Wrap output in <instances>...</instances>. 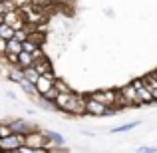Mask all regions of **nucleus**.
Instances as JSON below:
<instances>
[{
    "label": "nucleus",
    "mask_w": 157,
    "mask_h": 153,
    "mask_svg": "<svg viewBox=\"0 0 157 153\" xmlns=\"http://www.w3.org/2000/svg\"><path fill=\"white\" fill-rule=\"evenodd\" d=\"M0 2H2V0H0Z\"/></svg>",
    "instance_id": "7c9ffc66"
},
{
    "label": "nucleus",
    "mask_w": 157,
    "mask_h": 153,
    "mask_svg": "<svg viewBox=\"0 0 157 153\" xmlns=\"http://www.w3.org/2000/svg\"><path fill=\"white\" fill-rule=\"evenodd\" d=\"M24 143L30 145V147H46L48 145V137H46L44 131L34 129V131H30V133L24 135Z\"/></svg>",
    "instance_id": "0eeeda50"
},
{
    "label": "nucleus",
    "mask_w": 157,
    "mask_h": 153,
    "mask_svg": "<svg viewBox=\"0 0 157 153\" xmlns=\"http://www.w3.org/2000/svg\"><path fill=\"white\" fill-rule=\"evenodd\" d=\"M24 78H26L28 82H32V84H36V80L40 78V74L34 70V66H30V68H24Z\"/></svg>",
    "instance_id": "f3484780"
},
{
    "label": "nucleus",
    "mask_w": 157,
    "mask_h": 153,
    "mask_svg": "<svg viewBox=\"0 0 157 153\" xmlns=\"http://www.w3.org/2000/svg\"><path fill=\"white\" fill-rule=\"evenodd\" d=\"M54 88H56V90H58V92H60V94H66V92H72V88H70V86L66 84V82L58 80V78H56V82H54Z\"/></svg>",
    "instance_id": "a211bd4d"
},
{
    "label": "nucleus",
    "mask_w": 157,
    "mask_h": 153,
    "mask_svg": "<svg viewBox=\"0 0 157 153\" xmlns=\"http://www.w3.org/2000/svg\"><path fill=\"white\" fill-rule=\"evenodd\" d=\"M92 100L104 103V105L111 107V109L117 111V90H96V92L88 94Z\"/></svg>",
    "instance_id": "f03ea898"
},
{
    "label": "nucleus",
    "mask_w": 157,
    "mask_h": 153,
    "mask_svg": "<svg viewBox=\"0 0 157 153\" xmlns=\"http://www.w3.org/2000/svg\"><path fill=\"white\" fill-rule=\"evenodd\" d=\"M115 113V109L104 105V103L92 100L90 96H86V115H94V117H105V115Z\"/></svg>",
    "instance_id": "7ed1b4c3"
},
{
    "label": "nucleus",
    "mask_w": 157,
    "mask_h": 153,
    "mask_svg": "<svg viewBox=\"0 0 157 153\" xmlns=\"http://www.w3.org/2000/svg\"><path fill=\"white\" fill-rule=\"evenodd\" d=\"M22 52V42H18L16 38L6 42V54H20Z\"/></svg>",
    "instance_id": "4468645a"
},
{
    "label": "nucleus",
    "mask_w": 157,
    "mask_h": 153,
    "mask_svg": "<svg viewBox=\"0 0 157 153\" xmlns=\"http://www.w3.org/2000/svg\"><path fill=\"white\" fill-rule=\"evenodd\" d=\"M34 70L42 76V74H48L52 70V66H50V62H48V58L46 56H42V58H38V60H34Z\"/></svg>",
    "instance_id": "f8f14e48"
},
{
    "label": "nucleus",
    "mask_w": 157,
    "mask_h": 153,
    "mask_svg": "<svg viewBox=\"0 0 157 153\" xmlns=\"http://www.w3.org/2000/svg\"><path fill=\"white\" fill-rule=\"evenodd\" d=\"M0 24H4V14H0Z\"/></svg>",
    "instance_id": "cd10ccee"
},
{
    "label": "nucleus",
    "mask_w": 157,
    "mask_h": 153,
    "mask_svg": "<svg viewBox=\"0 0 157 153\" xmlns=\"http://www.w3.org/2000/svg\"><path fill=\"white\" fill-rule=\"evenodd\" d=\"M54 107L62 113L82 117V115H86V96L74 92V90L66 94H58V98L54 100Z\"/></svg>",
    "instance_id": "f257e3e1"
},
{
    "label": "nucleus",
    "mask_w": 157,
    "mask_h": 153,
    "mask_svg": "<svg viewBox=\"0 0 157 153\" xmlns=\"http://www.w3.org/2000/svg\"><path fill=\"white\" fill-rule=\"evenodd\" d=\"M18 86H20V90H22V92L26 94L28 98H36V100H40V98H38V94H36L34 84H32V82H28L26 78H22V80L18 82Z\"/></svg>",
    "instance_id": "9b49d317"
},
{
    "label": "nucleus",
    "mask_w": 157,
    "mask_h": 153,
    "mask_svg": "<svg viewBox=\"0 0 157 153\" xmlns=\"http://www.w3.org/2000/svg\"><path fill=\"white\" fill-rule=\"evenodd\" d=\"M8 125H10L12 133H20V135H26V133H30V131H34V125H32L30 121H26V119H22V117L8 121Z\"/></svg>",
    "instance_id": "1a4fd4ad"
},
{
    "label": "nucleus",
    "mask_w": 157,
    "mask_h": 153,
    "mask_svg": "<svg viewBox=\"0 0 157 153\" xmlns=\"http://www.w3.org/2000/svg\"><path fill=\"white\" fill-rule=\"evenodd\" d=\"M30 66H34V56L32 54H28V52H20L18 54V68H30Z\"/></svg>",
    "instance_id": "ddd939ff"
},
{
    "label": "nucleus",
    "mask_w": 157,
    "mask_h": 153,
    "mask_svg": "<svg viewBox=\"0 0 157 153\" xmlns=\"http://www.w3.org/2000/svg\"><path fill=\"white\" fill-rule=\"evenodd\" d=\"M24 143V135L20 133H10L6 137L0 139V153H10V151H16L20 145Z\"/></svg>",
    "instance_id": "20e7f679"
},
{
    "label": "nucleus",
    "mask_w": 157,
    "mask_h": 153,
    "mask_svg": "<svg viewBox=\"0 0 157 153\" xmlns=\"http://www.w3.org/2000/svg\"><path fill=\"white\" fill-rule=\"evenodd\" d=\"M4 24L12 26L14 30H20V28H26V20H24V14L20 10H12L4 14Z\"/></svg>",
    "instance_id": "6e6552de"
},
{
    "label": "nucleus",
    "mask_w": 157,
    "mask_h": 153,
    "mask_svg": "<svg viewBox=\"0 0 157 153\" xmlns=\"http://www.w3.org/2000/svg\"><path fill=\"white\" fill-rule=\"evenodd\" d=\"M4 60L8 62V66H18V54H4Z\"/></svg>",
    "instance_id": "6ab92c4d"
},
{
    "label": "nucleus",
    "mask_w": 157,
    "mask_h": 153,
    "mask_svg": "<svg viewBox=\"0 0 157 153\" xmlns=\"http://www.w3.org/2000/svg\"><path fill=\"white\" fill-rule=\"evenodd\" d=\"M2 6H4V12H12V10H18V8H16V4L12 2H2Z\"/></svg>",
    "instance_id": "4be33fe9"
},
{
    "label": "nucleus",
    "mask_w": 157,
    "mask_h": 153,
    "mask_svg": "<svg viewBox=\"0 0 157 153\" xmlns=\"http://www.w3.org/2000/svg\"><path fill=\"white\" fill-rule=\"evenodd\" d=\"M2 2H10V0H2Z\"/></svg>",
    "instance_id": "c85d7f7f"
},
{
    "label": "nucleus",
    "mask_w": 157,
    "mask_h": 153,
    "mask_svg": "<svg viewBox=\"0 0 157 153\" xmlns=\"http://www.w3.org/2000/svg\"><path fill=\"white\" fill-rule=\"evenodd\" d=\"M10 133H12L10 125H8V123H4V121H0V139L6 137V135H10Z\"/></svg>",
    "instance_id": "aec40b11"
},
{
    "label": "nucleus",
    "mask_w": 157,
    "mask_h": 153,
    "mask_svg": "<svg viewBox=\"0 0 157 153\" xmlns=\"http://www.w3.org/2000/svg\"><path fill=\"white\" fill-rule=\"evenodd\" d=\"M54 82H56V76H54V72L50 70L48 74H42V76L36 80L34 88H36V94H38V98H42L44 94H48L50 90L54 88Z\"/></svg>",
    "instance_id": "39448f33"
},
{
    "label": "nucleus",
    "mask_w": 157,
    "mask_h": 153,
    "mask_svg": "<svg viewBox=\"0 0 157 153\" xmlns=\"http://www.w3.org/2000/svg\"><path fill=\"white\" fill-rule=\"evenodd\" d=\"M0 38L2 40H12L14 38V28L12 26H8V24H0Z\"/></svg>",
    "instance_id": "2eb2a0df"
},
{
    "label": "nucleus",
    "mask_w": 157,
    "mask_h": 153,
    "mask_svg": "<svg viewBox=\"0 0 157 153\" xmlns=\"http://www.w3.org/2000/svg\"><path fill=\"white\" fill-rule=\"evenodd\" d=\"M139 125V121H129V123H123V125H117L111 129V133H123V131H129V129H135Z\"/></svg>",
    "instance_id": "dca6fc26"
},
{
    "label": "nucleus",
    "mask_w": 157,
    "mask_h": 153,
    "mask_svg": "<svg viewBox=\"0 0 157 153\" xmlns=\"http://www.w3.org/2000/svg\"><path fill=\"white\" fill-rule=\"evenodd\" d=\"M2 58H4V56H0V60H2Z\"/></svg>",
    "instance_id": "c756f323"
},
{
    "label": "nucleus",
    "mask_w": 157,
    "mask_h": 153,
    "mask_svg": "<svg viewBox=\"0 0 157 153\" xmlns=\"http://www.w3.org/2000/svg\"><path fill=\"white\" fill-rule=\"evenodd\" d=\"M151 96H153V101L157 103V88H153V90H151Z\"/></svg>",
    "instance_id": "a878e982"
},
{
    "label": "nucleus",
    "mask_w": 157,
    "mask_h": 153,
    "mask_svg": "<svg viewBox=\"0 0 157 153\" xmlns=\"http://www.w3.org/2000/svg\"><path fill=\"white\" fill-rule=\"evenodd\" d=\"M6 98H10V100H16V94H14V92H10V90H8V92H6Z\"/></svg>",
    "instance_id": "393cba45"
},
{
    "label": "nucleus",
    "mask_w": 157,
    "mask_h": 153,
    "mask_svg": "<svg viewBox=\"0 0 157 153\" xmlns=\"http://www.w3.org/2000/svg\"><path fill=\"white\" fill-rule=\"evenodd\" d=\"M6 78L10 82H14V84H18V82L24 78V70L18 68V66H8L6 68Z\"/></svg>",
    "instance_id": "9d476101"
},
{
    "label": "nucleus",
    "mask_w": 157,
    "mask_h": 153,
    "mask_svg": "<svg viewBox=\"0 0 157 153\" xmlns=\"http://www.w3.org/2000/svg\"><path fill=\"white\" fill-rule=\"evenodd\" d=\"M135 153H157V145H147V147H139Z\"/></svg>",
    "instance_id": "412c9836"
},
{
    "label": "nucleus",
    "mask_w": 157,
    "mask_h": 153,
    "mask_svg": "<svg viewBox=\"0 0 157 153\" xmlns=\"http://www.w3.org/2000/svg\"><path fill=\"white\" fill-rule=\"evenodd\" d=\"M131 86L135 88V92H137V96H139V100H141L143 105H153V96H151V92L147 90V86L143 84V78H137V80H133L131 82Z\"/></svg>",
    "instance_id": "423d86ee"
},
{
    "label": "nucleus",
    "mask_w": 157,
    "mask_h": 153,
    "mask_svg": "<svg viewBox=\"0 0 157 153\" xmlns=\"http://www.w3.org/2000/svg\"><path fill=\"white\" fill-rule=\"evenodd\" d=\"M6 54V40L0 38V56H4Z\"/></svg>",
    "instance_id": "b1692460"
},
{
    "label": "nucleus",
    "mask_w": 157,
    "mask_h": 153,
    "mask_svg": "<svg viewBox=\"0 0 157 153\" xmlns=\"http://www.w3.org/2000/svg\"><path fill=\"white\" fill-rule=\"evenodd\" d=\"M0 14H6V12H4V6H2V2H0Z\"/></svg>",
    "instance_id": "bb28decb"
},
{
    "label": "nucleus",
    "mask_w": 157,
    "mask_h": 153,
    "mask_svg": "<svg viewBox=\"0 0 157 153\" xmlns=\"http://www.w3.org/2000/svg\"><path fill=\"white\" fill-rule=\"evenodd\" d=\"M12 2L16 4V8H24V6H28V4H30V0H12Z\"/></svg>",
    "instance_id": "5701e85b"
}]
</instances>
